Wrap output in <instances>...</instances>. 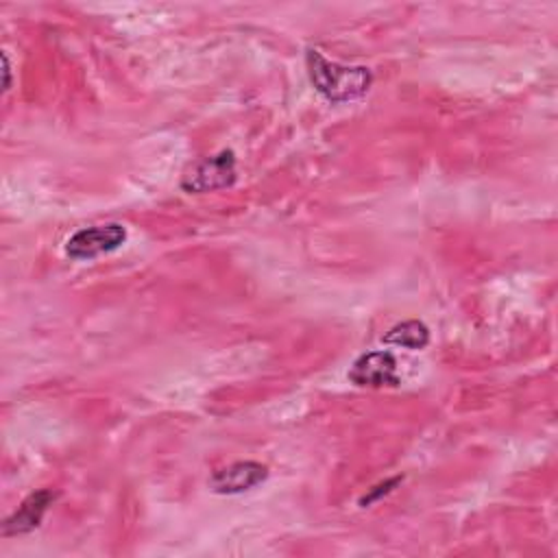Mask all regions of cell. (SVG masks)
<instances>
[{"label":"cell","mask_w":558,"mask_h":558,"mask_svg":"<svg viewBox=\"0 0 558 558\" xmlns=\"http://www.w3.org/2000/svg\"><path fill=\"white\" fill-rule=\"evenodd\" d=\"M2 61H4V92H7L11 87V68H9L7 54H2Z\"/></svg>","instance_id":"9c48e42d"},{"label":"cell","mask_w":558,"mask_h":558,"mask_svg":"<svg viewBox=\"0 0 558 558\" xmlns=\"http://www.w3.org/2000/svg\"><path fill=\"white\" fill-rule=\"evenodd\" d=\"M126 240V229L120 222L94 225L78 229L65 242V255L72 259H94L98 255L120 248Z\"/></svg>","instance_id":"3957f363"},{"label":"cell","mask_w":558,"mask_h":558,"mask_svg":"<svg viewBox=\"0 0 558 558\" xmlns=\"http://www.w3.org/2000/svg\"><path fill=\"white\" fill-rule=\"evenodd\" d=\"M268 477V466L255 460L233 462L225 469H218L209 477V488L218 495H238L255 488Z\"/></svg>","instance_id":"5b68a950"},{"label":"cell","mask_w":558,"mask_h":558,"mask_svg":"<svg viewBox=\"0 0 558 558\" xmlns=\"http://www.w3.org/2000/svg\"><path fill=\"white\" fill-rule=\"evenodd\" d=\"M386 344H395V347H401V349H412V351H418V349H425L427 342H429V329L425 323L416 320V318H410V320H401L397 325H392L384 338H381Z\"/></svg>","instance_id":"52a82bcc"},{"label":"cell","mask_w":558,"mask_h":558,"mask_svg":"<svg viewBox=\"0 0 558 558\" xmlns=\"http://www.w3.org/2000/svg\"><path fill=\"white\" fill-rule=\"evenodd\" d=\"M57 499V493L50 488H41L37 493H31L20 508L4 519L2 523V534L4 536H15V534H28L35 527H39L48 506Z\"/></svg>","instance_id":"8992f818"},{"label":"cell","mask_w":558,"mask_h":558,"mask_svg":"<svg viewBox=\"0 0 558 558\" xmlns=\"http://www.w3.org/2000/svg\"><path fill=\"white\" fill-rule=\"evenodd\" d=\"M305 65L314 89L333 105L360 100L373 83V74L364 65H340L325 59L316 48L305 50Z\"/></svg>","instance_id":"6da1fadb"},{"label":"cell","mask_w":558,"mask_h":558,"mask_svg":"<svg viewBox=\"0 0 558 558\" xmlns=\"http://www.w3.org/2000/svg\"><path fill=\"white\" fill-rule=\"evenodd\" d=\"M403 477L401 475H397V477H390V480H386V482H381V484H377V486H373L364 497H360V506H368V504H373V501H377L381 495H388L399 482H401Z\"/></svg>","instance_id":"ba28073f"},{"label":"cell","mask_w":558,"mask_h":558,"mask_svg":"<svg viewBox=\"0 0 558 558\" xmlns=\"http://www.w3.org/2000/svg\"><path fill=\"white\" fill-rule=\"evenodd\" d=\"M238 179L235 172V153L220 150L211 157H203L194 161L181 177V187L190 194H205L231 187Z\"/></svg>","instance_id":"7a4b0ae2"},{"label":"cell","mask_w":558,"mask_h":558,"mask_svg":"<svg viewBox=\"0 0 558 558\" xmlns=\"http://www.w3.org/2000/svg\"><path fill=\"white\" fill-rule=\"evenodd\" d=\"M347 377L360 388H392L399 384L397 357L390 351L362 353L351 364Z\"/></svg>","instance_id":"277c9868"}]
</instances>
